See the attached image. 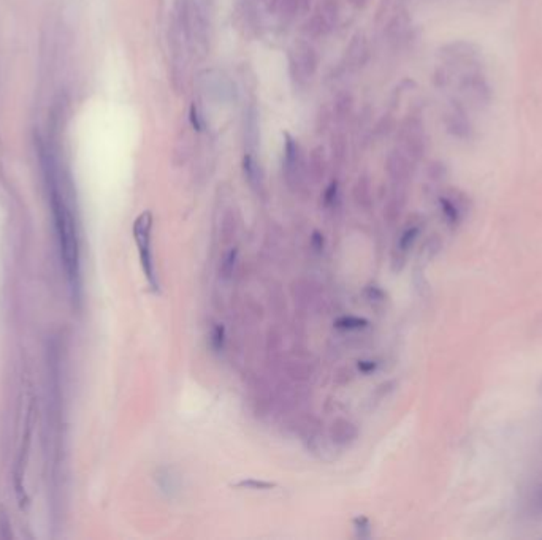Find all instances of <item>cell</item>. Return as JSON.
Returning a JSON list of instances; mask_svg holds the SVG:
<instances>
[{
  "label": "cell",
  "mask_w": 542,
  "mask_h": 540,
  "mask_svg": "<svg viewBox=\"0 0 542 540\" xmlns=\"http://www.w3.org/2000/svg\"><path fill=\"white\" fill-rule=\"evenodd\" d=\"M151 228H152V214L150 211H145L143 214L136 217L134 223V236L135 243L138 245L141 266L150 286L157 290L159 283L156 279L154 263H152V252H151Z\"/></svg>",
  "instance_id": "7a4b0ae2"
},
{
  "label": "cell",
  "mask_w": 542,
  "mask_h": 540,
  "mask_svg": "<svg viewBox=\"0 0 542 540\" xmlns=\"http://www.w3.org/2000/svg\"><path fill=\"white\" fill-rule=\"evenodd\" d=\"M238 487L243 488H253V490H270L275 487V483H268V482H257V480H244V482H240Z\"/></svg>",
  "instance_id": "9c48e42d"
},
{
  "label": "cell",
  "mask_w": 542,
  "mask_h": 540,
  "mask_svg": "<svg viewBox=\"0 0 542 540\" xmlns=\"http://www.w3.org/2000/svg\"><path fill=\"white\" fill-rule=\"evenodd\" d=\"M190 122H192V125L195 127V130H201V122H200L199 113H197V108H195V106L190 108Z\"/></svg>",
  "instance_id": "8fae6325"
},
{
  "label": "cell",
  "mask_w": 542,
  "mask_h": 540,
  "mask_svg": "<svg viewBox=\"0 0 542 540\" xmlns=\"http://www.w3.org/2000/svg\"><path fill=\"white\" fill-rule=\"evenodd\" d=\"M441 208H442V212H444L446 219L449 223H452V225H455V223H458L460 221V212L457 210V206L451 203V201L442 198L441 200Z\"/></svg>",
  "instance_id": "5b68a950"
},
{
  "label": "cell",
  "mask_w": 542,
  "mask_h": 540,
  "mask_svg": "<svg viewBox=\"0 0 542 540\" xmlns=\"http://www.w3.org/2000/svg\"><path fill=\"white\" fill-rule=\"evenodd\" d=\"M243 167H244V174L246 178H248V181L251 184H255L257 181H259V173H257V163L254 160V157L248 154L244 157V162H243Z\"/></svg>",
  "instance_id": "277c9868"
},
{
  "label": "cell",
  "mask_w": 542,
  "mask_h": 540,
  "mask_svg": "<svg viewBox=\"0 0 542 540\" xmlns=\"http://www.w3.org/2000/svg\"><path fill=\"white\" fill-rule=\"evenodd\" d=\"M211 346L216 352L222 351L224 347V328L222 326H215V330L211 333Z\"/></svg>",
  "instance_id": "52a82bcc"
},
{
  "label": "cell",
  "mask_w": 542,
  "mask_h": 540,
  "mask_svg": "<svg viewBox=\"0 0 542 540\" xmlns=\"http://www.w3.org/2000/svg\"><path fill=\"white\" fill-rule=\"evenodd\" d=\"M377 364L374 362H360L359 363V369L363 371V373H370V371H374Z\"/></svg>",
  "instance_id": "7c38bea8"
},
{
  "label": "cell",
  "mask_w": 542,
  "mask_h": 540,
  "mask_svg": "<svg viewBox=\"0 0 542 540\" xmlns=\"http://www.w3.org/2000/svg\"><path fill=\"white\" fill-rule=\"evenodd\" d=\"M336 190H338L336 183L330 184V187L327 189V194H325V203H327V205H332L333 201H335V198H336Z\"/></svg>",
  "instance_id": "30bf717a"
},
{
  "label": "cell",
  "mask_w": 542,
  "mask_h": 540,
  "mask_svg": "<svg viewBox=\"0 0 542 540\" xmlns=\"http://www.w3.org/2000/svg\"><path fill=\"white\" fill-rule=\"evenodd\" d=\"M235 260H237V249L230 250V252L227 254L226 260H224L222 263V272L224 276H230L233 272V266H235Z\"/></svg>",
  "instance_id": "ba28073f"
},
{
  "label": "cell",
  "mask_w": 542,
  "mask_h": 540,
  "mask_svg": "<svg viewBox=\"0 0 542 540\" xmlns=\"http://www.w3.org/2000/svg\"><path fill=\"white\" fill-rule=\"evenodd\" d=\"M366 325H368V320L350 317V315L349 317H341L336 322L338 328H343V330H360V328H365Z\"/></svg>",
  "instance_id": "3957f363"
},
{
  "label": "cell",
  "mask_w": 542,
  "mask_h": 540,
  "mask_svg": "<svg viewBox=\"0 0 542 540\" xmlns=\"http://www.w3.org/2000/svg\"><path fill=\"white\" fill-rule=\"evenodd\" d=\"M539 505L542 507V491H541V494H539Z\"/></svg>",
  "instance_id": "4fadbf2b"
},
{
  "label": "cell",
  "mask_w": 542,
  "mask_h": 540,
  "mask_svg": "<svg viewBox=\"0 0 542 540\" xmlns=\"http://www.w3.org/2000/svg\"><path fill=\"white\" fill-rule=\"evenodd\" d=\"M417 234H419V228L417 227L408 228V230L401 234V238H399V249L408 250L410 245H413V243L415 241Z\"/></svg>",
  "instance_id": "8992f818"
},
{
  "label": "cell",
  "mask_w": 542,
  "mask_h": 540,
  "mask_svg": "<svg viewBox=\"0 0 542 540\" xmlns=\"http://www.w3.org/2000/svg\"><path fill=\"white\" fill-rule=\"evenodd\" d=\"M51 201H53L54 223H56V233H57V241L60 249V259H62L65 272H67L72 287L78 288V281H80L78 233H76V225H75L72 211L69 210L64 196L60 195V192L54 184L51 192Z\"/></svg>",
  "instance_id": "6da1fadb"
}]
</instances>
